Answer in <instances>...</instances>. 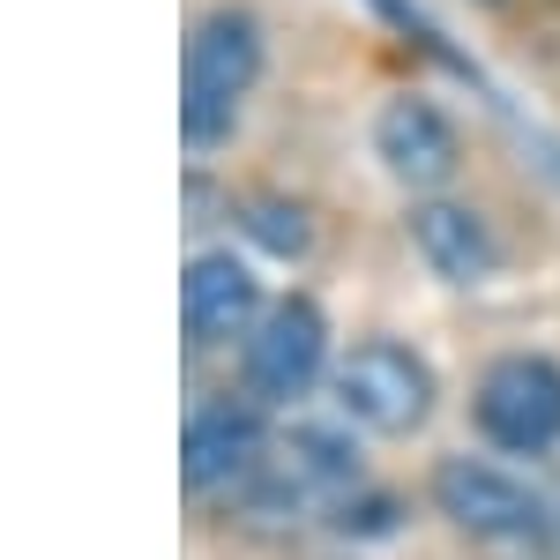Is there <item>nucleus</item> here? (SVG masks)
Instances as JSON below:
<instances>
[{
  "instance_id": "9d476101",
  "label": "nucleus",
  "mask_w": 560,
  "mask_h": 560,
  "mask_svg": "<svg viewBox=\"0 0 560 560\" xmlns=\"http://www.w3.org/2000/svg\"><path fill=\"white\" fill-rule=\"evenodd\" d=\"M359 427H329V419H300V427L277 433V448H269V464H277V478L300 493L306 509H337L345 493H359L366 486V464H359V441H351Z\"/></svg>"
},
{
  "instance_id": "6e6552de",
  "label": "nucleus",
  "mask_w": 560,
  "mask_h": 560,
  "mask_svg": "<svg viewBox=\"0 0 560 560\" xmlns=\"http://www.w3.org/2000/svg\"><path fill=\"white\" fill-rule=\"evenodd\" d=\"M374 158H382V173L396 187H411V195H433V187H448L456 165H464V142H456V120L419 97V90H404V97H388L382 113H374Z\"/></svg>"
},
{
  "instance_id": "7ed1b4c3",
  "label": "nucleus",
  "mask_w": 560,
  "mask_h": 560,
  "mask_svg": "<svg viewBox=\"0 0 560 560\" xmlns=\"http://www.w3.org/2000/svg\"><path fill=\"white\" fill-rule=\"evenodd\" d=\"M329 396H337V419L359 433H382V441H404L433 419L441 404V382H433V359L396 337H366L337 359L329 374Z\"/></svg>"
},
{
  "instance_id": "ddd939ff",
  "label": "nucleus",
  "mask_w": 560,
  "mask_h": 560,
  "mask_svg": "<svg viewBox=\"0 0 560 560\" xmlns=\"http://www.w3.org/2000/svg\"><path fill=\"white\" fill-rule=\"evenodd\" d=\"M478 8H501V0H478Z\"/></svg>"
},
{
  "instance_id": "0eeeda50",
  "label": "nucleus",
  "mask_w": 560,
  "mask_h": 560,
  "mask_svg": "<svg viewBox=\"0 0 560 560\" xmlns=\"http://www.w3.org/2000/svg\"><path fill=\"white\" fill-rule=\"evenodd\" d=\"M261 314H269L261 277L232 255V247H202V255H187V277H179V329H187V345H195V351H217V345H232V337L247 345Z\"/></svg>"
},
{
  "instance_id": "9b49d317",
  "label": "nucleus",
  "mask_w": 560,
  "mask_h": 560,
  "mask_svg": "<svg viewBox=\"0 0 560 560\" xmlns=\"http://www.w3.org/2000/svg\"><path fill=\"white\" fill-rule=\"evenodd\" d=\"M240 232L255 240L269 261H300L306 247H314V217H306V202H292V195H277V187H255V195H240Z\"/></svg>"
},
{
  "instance_id": "f257e3e1",
  "label": "nucleus",
  "mask_w": 560,
  "mask_h": 560,
  "mask_svg": "<svg viewBox=\"0 0 560 560\" xmlns=\"http://www.w3.org/2000/svg\"><path fill=\"white\" fill-rule=\"evenodd\" d=\"M261 68H269V31H261L255 8L217 0L187 23V52H179V135H187V150L232 142Z\"/></svg>"
},
{
  "instance_id": "f03ea898",
  "label": "nucleus",
  "mask_w": 560,
  "mask_h": 560,
  "mask_svg": "<svg viewBox=\"0 0 560 560\" xmlns=\"http://www.w3.org/2000/svg\"><path fill=\"white\" fill-rule=\"evenodd\" d=\"M427 501H433V516L448 523V530H464V538H478V546H538V538L553 530L546 493H538L523 471L493 464V456H471V448L433 456Z\"/></svg>"
},
{
  "instance_id": "1a4fd4ad",
  "label": "nucleus",
  "mask_w": 560,
  "mask_h": 560,
  "mask_svg": "<svg viewBox=\"0 0 560 560\" xmlns=\"http://www.w3.org/2000/svg\"><path fill=\"white\" fill-rule=\"evenodd\" d=\"M404 232H411V255L427 261L441 284H456V292L493 284V269H501V240H493V224H486L471 202L427 195V202H411Z\"/></svg>"
},
{
  "instance_id": "f8f14e48",
  "label": "nucleus",
  "mask_w": 560,
  "mask_h": 560,
  "mask_svg": "<svg viewBox=\"0 0 560 560\" xmlns=\"http://www.w3.org/2000/svg\"><path fill=\"white\" fill-rule=\"evenodd\" d=\"M396 523H404V501L382 493V486H359V493H345L329 509V530H345V538H388Z\"/></svg>"
},
{
  "instance_id": "39448f33",
  "label": "nucleus",
  "mask_w": 560,
  "mask_h": 560,
  "mask_svg": "<svg viewBox=\"0 0 560 560\" xmlns=\"http://www.w3.org/2000/svg\"><path fill=\"white\" fill-rule=\"evenodd\" d=\"M322 374H337L329 366V314L306 300V292L269 300L255 337L240 345V382H247V396L255 404H300Z\"/></svg>"
},
{
  "instance_id": "423d86ee",
  "label": "nucleus",
  "mask_w": 560,
  "mask_h": 560,
  "mask_svg": "<svg viewBox=\"0 0 560 560\" xmlns=\"http://www.w3.org/2000/svg\"><path fill=\"white\" fill-rule=\"evenodd\" d=\"M269 448H277V433H269L255 396H210L187 411L179 478H187V493H240L269 464Z\"/></svg>"
},
{
  "instance_id": "20e7f679",
  "label": "nucleus",
  "mask_w": 560,
  "mask_h": 560,
  "mask_svg": "<svg viewBox=\"0 0 560 560\" xmlns=\"http://www.w3.org/2000/svg\"><path fill=\"white\" fill-rule=\"evenodd\" d=\"M471 419L501 456H553L560 448V359L501 351L471 388Z\"/></svg>"
}]
</instances>
